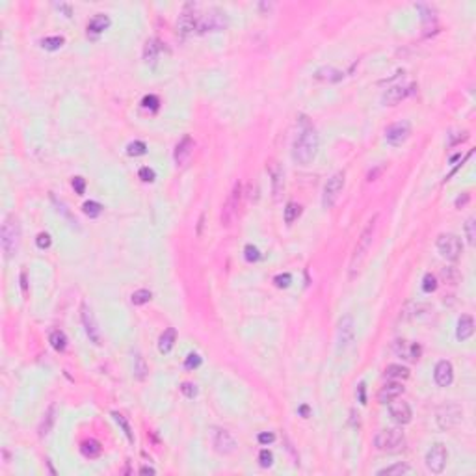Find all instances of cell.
<instances>
[{
  "label": "cell",
  "mask_w": 476,
  "mask_h": 476,
  "mask_svg": "<svg viewBox=\"0 0 476 476\" xmlns=\"http://www.w3.org/2000/svg\"><path fill=\"white\" fill-rule=\"evenodd\" d=\"M318 153V134L307 115H299L298 134L292 143V158L301 166L311 164Z\"/></svg>",
  "instance_id": "6da1fadb"
},
{
  "label": "cell",
  "mask_w": 476,
  "mask_h": 476,
  "mask_svg": "<svg viewBox=\"0 0 476 476\" xmlns=\"http://www.w3.org/2000/svg\"><path fill=\"white\" fill-rule=\"evenodd\" d=\"M378 214H374L372 218L369 220V223L365 225L363 233L357 238L356 246H354V253H352V259H350V279H354L361 270L363 263L365 259L369 255V249L372 246V240H374V235H376V227H378Z\"/></svg>",
  "instance_id": "7a4b0ae2"
},
{
  "label": "cell",
  "mask_w": 476,
  "mask_h": 476,
  "mask_svg": "<svg viewBox=\"0 0 476 476\" xmlns=\"http://www.w3.org/2000/svg\"><path fill=\"white\" fill-rule=\"evenodd\" d=\"M374 445H376V448L380 450V452L394 454V452L404 450L405 435H404V432L398 430V428H387V430H381V432L376 435Z\"/></svg>",
  "instance_id": "3957f363"
},
{
  "label": "cell",
  "mask_w": 476,
  "mask_h": 476,
  "mask_svg": "<svg viewBox=\"0 0 476 476\" xmlns=\"http://www.w3.org/2000/svg\"><path fill=\"white\" fill-rule=\"evenodd\" d=\"M2 249L6 257H13L19 249V242H21V227H19V221L15 220V216H7L4 223H2Z\"/></svg>",
  "instance_id": "277c9868"
},
{
  "label": "cell",
  "mask_w": 476,
  "mask_h": 476,
  "mask_svg": "<svg viewBox=\"0 0 476 476\" xmlns=\"http://www.w3.org/2000/svg\"><path fill=\"white\" fill-rule=\"evenodd\" d=\"M240 201H242V185L236 181L233 185V190L229 192L223 208H221V225L231 227L235 223L236 216H238V208H240Z\"/></svg>",
  "instance_id": "5b68a950"
},
{
  "label": "cell",
  "mask_w": 476,
  "mask_h": 476,
  "mask_svg": "<svg viewBox=\"0 0 476 476\" xmlns=\"http://www.w3.org/2000/svg\"><path fill=\"white\" fill-rule=\"evenodd\" d=\"M342 190H344V171H337L335 175L327 179L326 186H324V195H322V203L326 208L335 206V203L339 201Z\"/></svg>",
  "instance_id": "8992f818"
},
{
  "label": "cell",
  "mask_w": 476,
  "mask_h": 476,
  "mask_svg": "<svg viewBox=\"0 0 476 476\" xmlns=\"http://www.w3.org/2000/svg\"><path fill=\"white\" fill-rule=\"evenodd\" d=\"M227 26V17L221 11H210V13L199 15L197 17V32L199 34H205V32H220Z\"/></svg>",
  "instance_id": "52a82bcc"
},
{
  "label": "cell",
  "mask_w": 476,
  "mask_h": 476,
  "mask_svg": "<svg viewBox=\"0 0 476 476\" xmlns=\"http://www.w3.org/2000/svg\"><path fill=\"white\" fill-rule=\"evenodd\" d=\"M437 249H439L441 257H445L447 261H458L463 251L462 240L456 235H441L437 238Z\"/></svg>",
  "instance_id": "ba28073f"
},
{
  "label": "cell",
  "mask_w": 476,
  "mask_h": 476,
  "mask_svg": "<svg viewBox=\"0 0 476 476\" xmlns=\"http://www.w3.org/2000/svg\"><path fill=\"white\" fill-rule=\"evenodd\" d=\"M463 419V409L458 404H448L437 411V424L441 430H452Z\"/></svg>",
  "instance_id": "9c48e42d"
},
{
  "label": "cell",
  "mask_w": 476,
  "mask_h": 476,
  "mask_svg": "<svg viewBox=\"0 0 476 476\" xmlns=\"http://www.w3.org/2000/svg\"><path fill=\"white\" fill-rule=\"evenodd\" d=\"M447 460H448V452H447V447L445 445H441V443H437V445H434V447L428 450L426 454V467L434 475H441L443 471H445V465H447Z\"/></svg>",
  "instance_id": "30bf717a"
},
{
  "label": "cell",
  "mask_w": 476,
  "mask_h": 476,
  "mask_svg": "<svg viewBox=\"0 0 476 476\" xmlns=\"http://www.w3.org/2000/svg\"><path fill=\"white\" fill-rule=\"evenodd\" d=\"M411 134V125L407 121H398L385 130V140L391 145H402Z\"/></svg>",
  "instance_id": "8fae6325"
},
{
  "label": "cell",
  "mask_w": 476,
  "mask_h": 476,
  "mask_svg": "<svg viewBox=\"0 0 476 476\" xmlns=\"http://www.w3.org/2000/svg\"><path fill=\"white\" fill-rule=\"evenodd\" d=\"M354 335H356V331H354V318L350 316V314H346L344 318L339 322V329H337V342H339V352H344V350L348 348L350 344H352V341H354Z\"/></svg>",
  "instance_id": "7c38bea8"
},
{
  "label": "cell",
  "mask_w": 476,
  "mask_h": 476,
  "mask_svg": "<svg viewBox=\"0 0 476 476\" xmlns=\"http://www.w3.org/2000/svg\"><path fill=\"white\" fill-rule=\"evenodd\" d=\"M82 324H84L88 339H90L93 344H100V329L99 326H97V320H95L93 311L86 305V303L82 305Z\"/></svg>",
  "instance_id": "4fadbf2b"
},
{
  "label": "cell",
  "mask_w": 476,
  "mask_h": 476,
  "mask_svg": "<svg viewBox=\"0 0 476 476\" xmlns=\"http://www.w3.org/2000/svg\"><path fill=\"white\" fill-rule=\"evenodd\" d=\"M389 413H391V417L394 422H398V424H407V422H411V407H409V404L407 402H404V400H398V398H394V400H391L389 402Z\"/></svg>",
  "instance_id": "5bb4252c"
},
{
  "label": "cell",
  "mask_w": 476,
  "mask_h": 476,
  "mask_svg": "<svg viewBox=\"0 0 476 476\" xmlns=\"http://www.w3.org/2000/svg\"><path fill=\"white\" fill-rule=\"evenodd\" d=\"M413 92H415V84L392 86V88H389V90L383 93V102L387 104V106H394V104H398L400 100H404L405 97H409Z\"/></svg>",
  "instance_id": "9a60e30c"
},
{
  "label": "cell",
  "mask_w": 476,
  "mask_h": 476,
  "mask_svg": "<svg viewBox=\"0 0 476 476\" xmlns=\"http://www.w3.org/2000/svg\"><path fill=\"white\" fill-rule=\"evenodd\" d=\"M193 9H195L193 4H186L185 9H183V13L179 15L177 26L183 34H192L193 30L197 28V15H195Z\"/></svg>",
  "instance_id": "2e32d148"
},
{
  "label": "cell",
  "mask_w": 476,
  "mask_h": 476,
  "mask_svg": "<svg viewBox=\"0 0 476 476\" xmlns=\"http://www.w3.org/2000/svg\"><path fill=\"white\" fill-rule=\"evenodd\" d=\"M236 447V441L227 430H216L214 432V448L218 454H231Z\"/></svg>",
  "instance_id": "e0dca14e"
},
{
  "label": "cell",
  "mask_w": 476,
  "mask_h": 476,
  "mask_svg": "<svg viewBox=\"0 0 476 476\" xmlns=\"http://www.w3.org/2000/svg\"><path fill=\"white\" fill-rule=\"evenodd\" d=\"M434 378H435V383L439 385V387H448V385L454 381V369H452V363L445 361V359L437 363V365H435Z\"/></svg>",
  "instance_id": "ac0fdd59"
},
{
  "label": "cell",
  "mask_w": 476,
  "mask_h": 476,
  "mask_svg": "<svg viewBox=\"0 0 476 476\" xmlns=\"http://www.w3.org/2000/svg\"><path fill=\"white\" fill-rule=\"evenodd\" d=\"M268 173H270V177H272V190H274V199L278 201L279 195H281V192H283V188H285L283 170H281V166H279L276 160H272V162L268 164Z\"/></svg>",
  "instance_id": "d6986e66"
},
{
  "label": "cell",
  "mask_w": 476,
  "mask_h": 476,
  "mask_svg": "<svg viewBox=\"0 0 476 476\" xmlns=\"http://www.w3.org/2000/svg\"><path fill=\"white\" fill-rule=\"evenodd\" d=\"M192 151H193V140L190 136H185V138L177 143V147H175V155H173L175 162H177L179 166L186 164L188 158L192 157Z\"/></svg>",
  "instance_id": "ffe728a7"
},
{
  "label": "cell",
  "mask_w": 476,
  "mask_h": 476,
  "mask_svg": "<svg viewBox=\"0 0 476 476\" xmlns=\"http://www.w3.org/2000/svg\"><path fill=\"white\" fill-rule=\"evenodd\" d=\"M402 392H404V385L400 383V381H389V383H385L383 387H381V391H380L378 398H380L381 404H389L391 400L398 398Z\"/></svg>",
  "instance_id": "44dd1931"
},
{
  "label": "cell",
  "mask_w": 476,
  "mask_h": 476,
  "mask_svg": "<svg viewBox=\"0 0 476 476\" xmlns=\"http://www.w3.org/2000/svg\"><path fill=\"white\" fill-rule=\"evenodd\" d=\"M108 26H110V17L104 13H97L92 21H90V24H88V36H92V37L100 36Z\"/></svg>",
  "instance_id": "7402d4cb"
},
{
  "label": "cell",
  "mask_w": 476,
  "mask_h": 476,
  "mask_svg": "<svg viewBox=\"0 0 476 476\" xmlns=\"http://www.w3.org/2000/svg\"><path fill=\"white\" fill-rule=\"evenodd\" d=\"M473 333H475V320H473L471 314H463L462 318L458 320V331H456V337H458L460 341H467V339L473 337Z\"/></svg>",
  "instance_id": "603a6c76"
},
{
  "label": "cell",
  "mask_w": 476,
  "mask_h": 476,
  "mask_svg": "<svg viewBox=\"0 0 476 476\" xmlns=\"http://www.w3.org/2000/svg\"><path fill=\"white\" fill-rule=\"evenodd\" d=\"M394 352H396L400 357H404V359L417 361L420 356V346L419 344H411V346H407V342L405 341H396L394 342Z\"/></svg>",
  "instance_id": "cb8c5ba5"
},
{
  "label": "cell",
  "mask_w": 476,
  "mask_h": 476,
  "mask_svg": "<svg viewBox=\"0 0 476 476\" xmlns=\"http://www.w3.org/2000/svg\"><path fill=\"white\" fill-rule=\"evenodd\" d=\"M175 341H177V331H175V327H168V329L160 335V339H158V350H160V354H168V352H171Z\"/></svg>",
  "instance_id": "d4e9b609"
},
{
  "label": "cell",
  "mask_w": 476,
  "mask_h": 476,
  "mask_svg": "<svg viewBox=\"0 0 476 476\" xmlns=\"http://www.w3.org/2000/svg\"><path fill=\"white\" fill-rule=\"evenodd\" d=\"M158 54H160V43H158V39H149L145 43V47H143V60L147 64H155Z\"/></svg>",
  "instance_id": "484cf974"
},
{
  "label": "cell",
  "mask_w": 476,
  "mask_h": 476,
  "mask_svg": "<svg viewBox=\"0 0 476 476\" xmlns=\"http://www.w3.org/2000/svg\"><path fill=\"white\" fill-rule=\"evenodd\" d=\"M407 473H411V467H409L407 463H394L391 467H385V469L378 471L380 476H402V475H407Z\"/></svg>",
  "instance_id": "4316f807"
},
{
  "label": "cell",
  "mask_w": 476,
  "mask_h": 476,
  "mask_svg": "<svg viewBox=\"0 0 476 476\" xmlns=\"http://www.w3.org/2000/svg\"><path fill=\"white\" fill-rule=\"evenodd\" d=\"M80 450H82V454H84L86 458L93 460V458H99V456H100V452H102V447H100V445L95 439H90V441H84V443H82Z\"/></svg>",
  "instance_id": "83f0119b"
},
{
  "label": "cell",
  "mask_w": 476,
  "mask_h": 476,
  "mask_svg": "<svg viewBox=\"0 0 476 476\" xmlns=\"http://www.w3.org/2000/svg\"><path fill=\"white\" fill-rule=\"evenodd\" d=\"M54 405H50L49 409H47V413H45V417H43L41 424H39V435L41 437H45V435L50 434V430H52V424H54Z\"/></svg>",
  "instance_id": "f1b7e54d"
},
{
  "label": "cell",
  "mask_w": 476,
  "mask_h": 476,
  "mask_svg": "<svg viewBox=\"0 0 476 476\" xmlns=\"http://www.w3.org/2000/svg\"><path fill=\"white\" fill-rule=\"evenodd\" d=\"M385 376L391 380H407L409 378V370L402 367V365H389L385 369Z\"/></svg>",
  "instance_id": "f546056e"
},
{
  "label": "cell",
  "mask_w": 476,
  "mask_h": 476,
  "mask_svg": "<svg viewBox=\"0 0 476 476\" xmlns=\"http://www.w3.org/2000/svg\"><path fill=\"white\" fill-rule=\"evenodd\" d=\"M50 344H52V348L56 350V352H64L65 348H67V337H65L64 331H52L50 333Z\"/></svg>",
  "instance_id": "4dcf8cb0"
},
{
  "label": "cell",
  "mask_w": 476,
  "mask_h": 476,
  "mask_svg": "<svg viewBox=\"0 0 476 476\" xmlns=\"http://www.w3.org/2000/svg\"><path fill=\"white\" fill-rule=\"evenodd\" d=\"M301 214V206L298 205V203H286V206H285V221L290 225V223H294V221L298 220V216Z\"/></svg>",
  "instance_id": "1f68e13d"
},
{
  "label": "cell",
  "mask_w": 476,
  "mask_h": 476,
  "mask_svg": "<svg viewBox=\"0 0 476 476\" xmlns=\"http://www.w3.org/2000/svg\"><path fill=\"white\" fill-rule=\"evenodd\" d=\"M65 39L62 36H52V37H45L41 39V47L45 50H58L64 47Z\"/></svg>",
  "instance_id": "d6a6232c"
},
{
  "label": "cell",
  "mask_w": 476,
  "mask_h": 476,
  "mask_svg": "<svg viewBox=\"0 0 476 476\" xmlns=\"http://www.w3.org/2000/svg\"><path fill=\"white\" fill-rule=\"evenodd\" d=\"M112 417L115 419V422L121 426V430H123V434L127 435V439L130 441V443H134V435H132V428H130V424H128V420L121 415V413H112Z\"/></svg>",
  "instance_id": "836d02e7"
},
{
  "label": "cell",
  "mask_w": 476,
  "mask_h": 476,
  "mask_svg": "<svg viewBox=\"0 0 476 476\" xmlns=\"http://www.w3.org/2000/svg\"><path fill=\"white\" fill-rule=\"evenodd\" d=\"M147 372H149V369H147V365H145V361H143V357L142 356H136V359H134V376L138 378V380H145Z\"/></svg>",
  "instance_id": "e575fe53"
},
{
  "label": "cell",
  "mask_w": 476,
  "mask_h": 476,
  "mask_svg": "<svg viewBox=\"0 0 476 476\" xmlns=\"http://www.w3.org/2000/svg\"><path fill=\"white\" fill-rule=\"evenodd\" d=\"M100 212H102V205H100V203H97V201H88V203H84L86 216L97 218V216H100Z\"/></svg>",
  "instance_id": "d590c367"
},
{
  "label": "cell",
  "mask_w": 476,
  "mask_h": 476,
  "mask_svg": "<svg viewBox=\"0 0 476 476\" xmlns=\"http://www.w3.org/2000/svg\"><path fill=\"white\" fill-rule=\"evenodd\" d=\"M151 298H153V294H151L149 290L142 288V290H136L130 299H132V303H134V305H145V303H147Z\"/></svg>",
  "instance_id": "8d00e7d4"
},
{
  "label": "cell",
  "mask_w": 476,
  "mask_h": 476,
  "mask_svg": "<svg viewBox=\"0 0 476 476\" xmlns=\"http://www.w3.org/2000/svg\"><path fill=\"white\" fill-rule=\"evenodd\" d=\"M127 153L130 157H142V155L147 153V145L143 142H132V143H128Z\"/></svg>",
  "instance_id": "74e56055"
},
{
  "label": "cell",
  "mask_w": 476,
  "mask_h": 476,
  "mask_svg": "<svg viewBox=\"0 0 476 476\" xmlns=\"http://www.w3.org/2000/svg\"><path fill=\"white\" fill-rule=\"evenodd\" d=\"M465 235H467V242H469V244H475V238H476L475 218H469V220H467V223H465Z\"/></svg>",
  "instance_id": "f35d334b"
},
{
  "label": "cell",
  "mask_w": 476,
  "mask_h": 476,
  "mask_svg": "<svg viewBox=\"0 0 476 476\" xmlns=\"http://www.w3.org/2000/svg\"><path fill=\"white\" fill-rule=\"evenodd\" d=\"M435 288H437V279H435V276L426 274V276H424V281H422V290L430 294V292H434Z\"/></svg>",
  "instance_id": "ab89813d"
},
{
  "label": "cell",
  "mask_w": 476,
  "mask_h": 476,
  "mask_svg": "<svg viewBox=\"0 0 476 476\" xmlns=\"http://www.w3.org/2000/svg\"><path fill=\"white\" fill-rule=\"evenodd\" d=\"M259 463H261L263 467H272V463H274V456H272V452L268 450V448L261 450V454H259Z\"/></svg>",
  "instance_id": "60d3db41"
},
{
  "label": "cell",
  "mask_w": 476,
  "mask_h": 476,
  "mask_svg": "<svg viewBox=\"0 0 476 476\" xmlns=\"http://www.w3.org/2000/svg\"><path fill=\"white\" fill-rule=\"evenodd\" d=\"M244 253H246V259H248L249 263H257L259 259H261V253H259V249L255 248V246H246V249H244Z\"/></svg>",
  "instance_id": "b9f144b4"
},
{
  "label": "cell",
  "mask_w": 476,
  "mask_h": 476,
  "mask_svg": "<svg viewBox=\"0 0 476 476\" xmlns=\"http://www.w3.org/2000/svg\"><path fill=\"white\" fill-rule=\"evenodd\" d=\"M199 365H201V357H199L197 354H190V356L186 357V361H185V369L186 370H193V369H197Z\"/></svg>",
  "instance_id": "7bdbcfd3"
},
{
  "label": "cell",
  "mask_w": 476,
  "mask_h": 476,
  "mask_svg": "<svg viewBox=\"0 0 476 476\" xmlns=\"http://www.w3.org/2000/svg\"><path fill=\"white\" fill-rule=\"evenodd\" d=\"M290 281H292L290 274H279V276L274 278V283H276V286H279V288H286V286L290 285Z\"/></svg>",
  "instance_id": "ee69618b"
},
{
  "label": "cell",
  "mask_w": 476,
  "mask_h": 476,
  "mask_svg": "<svg viewBox=\"0 0 476 476\" xmlns=\"http://www.w3.org/2000/svg\"><path fill=\"white\" fill-rule=\"evenodd\" d=\"M36 244L39 249H49L50 244H52V240H50V236L47 235V233H39L36 238Z\"/></svg>",
  "instance_id": "f6af8a7d"
},
{
  "label": "cell",
  "mask_w": 476,
  "mask_h": 476,
  "mask_svg": "<svg viewBox=\"0 0 476 476\" xmlns=\"http://www.w3.org/2000/svg\"><path fill=\"white\" fill-rule=\"evenodd\" d=\"M181 391H183V394H185L186 398H193L195 394H197V389H195V385H193V383H188V381H185V383L181 385Z\"/></svg>",
  "instance_id": "bcb514c9"
},
{
  "label": "cell",
  "mask_w": 476,
  "mask_h": 476,
  "mask_svg": "<svg viewBox=\"0 0 476 476\" xmlns=\"http://www.w3.org/2000/svg\"><path fill=\"white\" fill-rule=\"evenodd\" d=\"M138 175H140V179H142L143 183H153V181H155V171L151 170V168H147V166L142 168Z\"/></svg>",
  "instance_id": "7dc6e473"
},
{
  "label": "cell",
  "mask_w": 476,
  "mask_h": 476,
  "mask_svg": "<svg viewBox=\"0 0 476 476\" xmlns=\"http://www.w3.org/2000/svg\"><path fill=\"white\" fill-rule=\"evenodd\" d=\"M142 104L145 108H151V110H158V97L157 95H147V97H143Z\"/></svg>",
  "instance_id": "c3c4849f"
},
{
  "label": "cell",
  "mask_w": 476,
  "mask_h": 476,
  "mask_svg": "<svg viewBox=\"0 0 476 476\" xmlns=\"http://www.w3.org/2000/svg\"><path fill=\"white\" fill-rule=\"evenodd\" d=\"M73 188H75V192L79 193V195H82L86 190V181L82 177H77L75 181H73Z\"/></svg>",
  "instance_id": "681fc988"
},
{
  "label": "cell",
  "mask_w": 476,
  "mask_h": 476,
  "mask_svg": "<svg viewBox=\"0 0 476 476\" xmlns=\"http://www.w3.org/2000/svg\"><path fill=\"white\" fill-rule=\"evenodd\" d=\"M276 441V435L274 434H261L259 435V443L261 445H268V443H274Z\"/></svg>",
  "instance_id": "f907efd6"
},
{
  "label": "cell",
  "mask_w": 476,
  "mask_h": 476,
  "mask_svg": "<svg viewBox=\"0 0 476 476\" xmlns=\"http://www.w3.org/2000/svg\"><path fill=\"white\" fill-rule=\"evenodd\" d=\"M359 402L367 404V396H365V383H359Z\"/></svg>",
  "instance_id": "816d5d0a"
},
{
  "label": "cell",
  "mask_w": 476,
  "mask_h": 476,
  "mask_svg": "<svg viewBox=\"0 0 476 476\" xmlns=\"http://www.w3.org/2000/svg\"><path fill=\"white\" fill-rule=\"evenodd\" d=\"M467 201H469V195H467V193H465V195H463V197H458V199H456V206H462V205H465V203H467Z\"/></svg>",
  "instance_id": "f5cc1de1"
},
{
  "label": "cell",
  "mask_w": 476,
  "mask_h": 476,
  "mask_svg": "<svg viewBox=\"0 0 476 476\" xmlns=\"http://www.w3.org/2000/svg\"><path fill=\"white\" fill-rule=\"evenodd\" d=\"M58 9H64L65 15H67V17H71V7L67 6V4H60V6H58Z\"/></svg>",
  "instance_id": "db71d44e"
},
{
  "label": "cell",
  "mask_w": 476,
  "mask_h": 476,
  "mask_svg": "<svg viewBox=\"0 0 476 476\" xmlns=\"http://www.w3.org/2000/svg\"><path fill=\"white\" fill-rule=\"evenodd\" d=\"M140 473H142V475H155V469H153V467H142Z\"/></svg>",
  "instance_id": "11a10c76"
},
{
  "label": "cell",
  "mask_w": 476,
  "mask_h": 476,
  "mask_svg": "<svg viewBox=\"0 0 476 476\" xmlns=\"http://www.w3.org/2000/svg\"><path fill=\"white\" fill-rule=\"evenodd\" d=\"M21 283H22V292L26 294V274H24V272L21 274Z\"/></svg>",
  "instance_id": "9f6ffc18"
},
{
  "label": "cell",
  "mask_w": 476,
  "mask_h": 476,
  "mask_svg": "<svg viewBox=\"0 0 476 476\" xmlns=\"http://www.w3.org/2000/svg\"><path fill=\"white\" fill-rule=\"evenodd\" d=\"M380 171H381V168H378L376 171H370V173H369V181H376V175L380 173Z\"/></svg>",
  "instance_id": "6f0895ef"
},
{
  "label": "cell",
  "mask_w": 476,
  "mask_h": 476,
  "mask_svg": "<svg viewBox=\"0 0 476 476\" xmlns=\"http://www.w3.org/2000/svg\"><path fill=\"white\" fill-rule=\"evenodd\" d=\"M299 411H301V415H303V417H307V413H309V407H307V405H303V407H301Z\"/></svg>",
  "instance_id": "680465c9"
}]
</instances>
